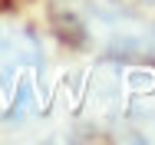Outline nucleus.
<instances>
[{"instance_id": "nucleus-1", "label": "nucleus", "mask_w": 155, "mask_h": 145, "mask_svg": "<svg viewBox=\"0 0 155 145\" xmlns=\"http://www.w3.org/2000/svg\"><path fill=\"white\" fill-rule=\"evenodd\" d=\"M46 59L36 33L23 23L0 20V122L27 119L40 106Z\"/></svg>"}, {"instance_id": "nucleus-2", "label": "nucleus", "mask_w": 155, "mask_h": 145, "mask_svg": "<svg viewBox=\"0 0 155 145\" xmlns=\"http://www.w3.org/2000/svg\"><path fill=\"white\" fill-rule=\"evenodd\" d=\"M76 23L86 40L112 53H149L155 50V27L122 10L112 0H73Z\"/></svg>"}]
</instances>
